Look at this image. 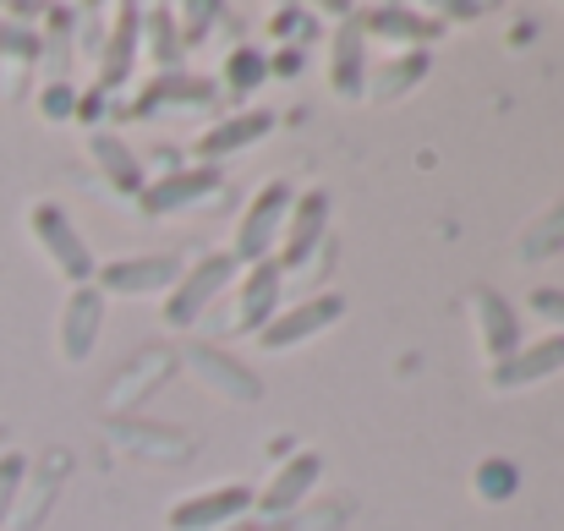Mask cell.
Returning a JSON list of instances; mask_svg holds the SVG:
<instances>
[{"mask_svg":"<svg viewBox=\"0 0 564 531\" xmlns=\"http://www.w3.org/2000/svg\"><path fill=\"white\" fill-rule=\"evenodd\" d=\"M291 197H296L291 181H263V186L247 197V208H241V219H236V230H230V263H236V269L274 258V241H280V225H285Z\"/></svg>","mask_w":564,"mask_h":531,"instance_id":"6da1fadb","label":"cell"},{"mask_svg":"<svg viewBox=\"0 0 564 531\" xmlns=\"http://www.w3.org/2000/svg\"><path fill=\"white\" fill-rule=\"evenodd\" d=\"M230 280H236L230 252H208V258H197L192 269H182V280L165 291V307H160L165 329H171V335H187L192 324L214 307V296L230 291Z\"/></svg>","mask_w":564,"mask_h":531,"instance_id":"7a4b0ae2","label":"cell"},{"mask_svg":"<svg viewBox=\"0 0 564 531\" xmlns=\"http://www.w3.org/2000/svg\"><path fill=\"white\" fill-rule=\"evenodd\" d=\"M28 230H33V241L44 247L50 269H55L66 285H94L99 263H94V252H88L83 230H77L55 203H33V208H28Z\"/></svg>","mask_w":564,"mask_h":531,"instance_id":"3957f363","label":"cell"},{"mask_svg":"<svg viewBox=\"0 0 564 531\" xmlns=\"http://www.w3.org/2000/svg\"><path fill=\"white\" fill-rule=\"evenodd\" d=\"M324 247H329V192L307 186L285 208V225H280V241H274V263L280 269H302Z\"/></svg>","mask_w":564,"mask_h":531,"instance_id":"277c9868","label":"cell"},{"mask_svg":"<svg viewBox=\"0 0 564 531\" xmlns=\"http://www.w3.org/2000/svg\"><path fill=\"white\" fill-rule=\"evenodd\" d=\"M340 313H346V296H340V291H318V296H307V302L274 313V318L258 329V351H291V346H307V340H318L329 324H340Z\"/></svg>","mask_w":564,"mask_h":531,"instance_id":"5b68a950","label":"cell"},{"mask_svg":"<svg viewBox=\"0 0 564 531\" xmlns=\"http://www.w3.org/2000/svg\"><path fill=\"white\" fill-rule=\"evenodd\" d=\"M182 280V258L176 252H149V258H116L94 274L99 296H165Z\"/></svg>","mask_w":564,"mask_h":531,"instance_id":"8992f818","label":"cell"},{"mask_svg":"<svg viewBox=\"0 0 564 531\" xmlns=\"http://www.w3.org/2000/svg\"><path fill=\"white\" fill-rule=\"evenodd\" d=\"M176 361L187 367V372H197V383L203 389H214L219 400H230V405H252L258 394H263V383L236 361L230 351H219V346H203V340H187L182 351H176Z\"/></svg>","mask_w":564,"mask_h":531,"instance_id":"52a82bcc","label":"cell"},{"mask_svg":"<svg viewBox=\"0 0 564 531\" xmlns=\"http://www.w3.org/2000/svg\"><path fill=\"white\" fill-rule=\"evenodd\" d=\"M466 313H471L477 351L488 356V367H499V361H510V356L521 351V313H516L499 291L477 285V291L466 296Z\"/></svg>","mask_w":564,"mask_h":531,"instance_id":"ba28073f","label":"cell"},{"mask_svg":"<svg viewBox=\"0 0 564 531\" xmlns=\"http://www.w3.org/2000/svg\"><path fill=\"white\" fill-rule=\"evenodd\" d=\"M318 472H324L318 449H291V455L274 466V477H269V483L252 494V510H258V516H269V521H280V516L302 510V499L313 494Z\"/></svg>","mask_w":564,"mask_h":531,"instance_id":"9c48e42d","label":"cell"},{"mask_svg":"<svg viewBox=\"0 0 564 531\" xmlns=\"http://www.w3.org/2000/svg\"><path fill=\"white\" fill-rule=\"evenodd\" d=\"M280 285H285V269H280L274 258L236 269V280H230V296H236V329L258 335V329L280 313Z\"/></svg>","mask_w":564,"mask_h":531,"instance_id":"30bf717a","label":"cell"},{"mask_svg":"<svg viewBox=\"0 0 564 531\" xmlns=\"http://www.w3.org/2000/svg\"><path fill=\"white\" fill-rule=\"evenodd\" d=\"M99 329H105V296L94 285H72V296H66V307L55 318V351H61V361H72V367L88 361Z\"/></svg>","mask_w":564,"mask_h":531,"instance_id":"8fae6325","label":"cell"},{"mask_svg":"<svg viewBox=\"0 0 564 531\" xmlns=\"http://www.w3.org/2000/svg\"><path fill=\"white\" fill-rule=\"evenodd\" d=\"M247 510H252V488L225 483V488H208V494H187V499H176V510H171V531L236 527V521H247Z\"/></svg>","mask_w":564,"mask_h":531,"instance_id":"7c38bea8","label":"cell"},{"mask_svg":"<svg viewBox=\"0 0 564 531\" xmlns=\"http://www.w3.org/2000/svg\"><path fill=\"white\" fill-rule=\"evenodd\" d=\"M219 192V171L214 165H187V171H165L160 181H143L138 192V208L154 219V214H182L192 203L214 197Z\"/></svg>","mask_w":564,"mask_h":531,"instance_id":"4fadbf2b","label":"cell"},{"mask_svg":"<svg viewBox=\"0 0 564 531\" xmlns=\"http://www.w3.org/2000/svg\"><path fill=\"white\" fill-rule=\"evenodd\" d=\"M171 372H176V351H165V346H143V351L127 356V367L116 372L105 405H110V411H132V405H143Z\"/></svg>","mask_w":564,"mask_h":531,"instance_id":"5bb4252c","label":"cell"},{"mask_svg":"<svg viewBox=\"0 0 564 531\" xmlns=\"http://www.w3.org/2000/svg\"><path fill=\"white\" fill-rule=\"evenodd\" d=\"M274 132V110H247V116H219L197 143H192V154H197V165H214L219 171V160H230V154H241V149H252V143H263Z\"/></svg>","mask_w":564,"mask_h":531,"instance_id":"9a60e30c","label":"cell"},{"mask_svg":"<svg viewBox=\"0 0 564 531\" xmlns=\"http://www.w3.org/2000/svg\"><path fill=\"white\" fill-rule=\"evenodd\" d=\"M208 105H214V88H208L203 77H192V72H171V77H149V83L132 94L127 116H132V121H149L154 110L165 116V110H208Z\"/></svg>","mask_w":564,"mask_h":531,"instance_id":"2e32d148","label":"cell"},{"mask_svg":"<svg viewBox=\"0 0 564 531\" xmlns=\"http://www.w3.org/2000/svg\"><path fill=\"white\" fill-rule=\"evenodd\" d=\"M110 444L121 455H138V460H187L192 455V433L182 427H160V422H132V416H116L110 422Z\"/></svg>","mask_w":564,"mask_h":531,"instance_id":"e0dca14e","label":"cell"},{"mask_svg":"<svg viewBox=\"0 0 564 531\" xmlns=\"http://www.w3.org/2000/svg\"><path fill=\"white\" fill-rule=\"evenodd\" d=\"M560 367H564V335H543L538 346H521L510 361L488 367V383H494V394H516V389H532V383L554 378Z\"/></svg>","mask_w":564,"mask_h":531,"instance_id":"ac0fdd59","label":"cell"},{"mask_svg":"<svg viewBox=\"0 0 564 531\" xmlns=\"http://www.w3.org/2000/svg\"><path fill=\"white\" fill-rule=\"evenodd\" d=\"M138 55L154 66L149 77H171L182 72V28H176V6H138Z\"/></svg>","mask_w":564,"mask_h":531,"instance_id":"d6986e66","label":"cell"},{"mask_svg":"<svg viewBox=\"0 0 564 531\" xmlns=\"http://www.w3.org/2000/svg\"><path fill=\"white\" fill-rule=\"evenodd\" d=\"M368 33L362 22L346 11L340 28H335V44H329V94L340 99H362V83H368Z\"/></svg>","mask_w":564,"mask_h":531,"instance_id":"ffe728a7","label":"cell"},{"mask_svg":"<svg viewBox=\"0 0 564 531\" xmlns=\"http://www.w3.org/2000/svg\"><path fill=\"white\" fill-rule=\"evenodd\" d=\"M357 22H362L368 39L400 44V50H422V44H433V39L444 33L433 11H411V6H373V11H362Z\"/></svg>","mask_w":564,"mask_h":531,"instance_id":"44dd1931","label":"cell"},{"mask_svg":"<svg viewBox=\"0 0 564 531\" xmlns=\"http://www.w3.org/2000/svg\"><path fill=\"white\" fill-rule=\"evenodd\" d=\"M132 72H138V6H116V11H110V39H105V55H99V83H94V94L110 99Z\"/></svg>","mask_w":564,"mask_h":531,"instance_id":"7402d4cb","label":"cell"},{"mask_svg":"<svg viewBox=\"0 0 564 531\" xmlns=\"http://www.w3.org/2000/svg\"><path fill=\"white\" fill-rule=\"evenodd\" d=\"M422 77H427V55H422V50H400V55H389V61L368 66L362 99H368V105H389V99L411 94Z\"/></svg>","mask_w":564,"mask_h":531,"instance_id":"603a6c76","label":"cell"},{"mask_svg":"<svg viewBox=\"0 0 564 531\" xmlns=\"http://www.w3.org/2000/svg\"><path fill=\"white\" fill-rule=\"evenodd\" d=\"M88 154H94V171L110 181L121 197H138L143 192V165L132 160V149L116 132H88Z\"/></svg>","mask_w":564,"mask_h":531,"instance_id":"cb8c5ba5","label":"cell"},{"mask_svg":"<svg viewBox=\"0 0 564 531\" xmlns=\"http://www.w3.org/2000/svg\"><path fill=\"white\" fill-rule=\"evenodd\" d=\"M560 247H564V203H554L549 214H538V219L521 230L516 263H538V258H549V252H560Z\"/></svg>","mask_w":564,"mask_h":531,"instance_id":"d4e9b609","label":"cell"},{"mask_svg":"<svg viewBox=\"0 0 564 531\" xmlns=\"http://www.w3.org/2000/svg\"><path fill=\"white\" fill-rule=\"evenodd\" d=\"M263 77H269V61H263L258 50H247V44L230 50V61H225V88H230V94H252Z\"/></svg>","mask_w":564,"mask_h":531,"instance_id":"484cf974","label":"cell"},{"mask_svg":"<svg viewBox=\"0 0 564 531\" xmlns=\"http://www.w3.org/2000/svg\"><path fill=\"white\" fill-rule=\"evenodd\" d=\"M22 483H28V455L6 449V455H0V521L17 510V494H22Z\"/></svg>","mask_w":564,"mask_h":531,"instance_id":"4316f807","label":"cell"},{"mask_svg":"<svg viewBox=\"0 0 564 531\" xmlns=\"http://www.w3.org/2000/svg\"><path fill=\"white\" fill-rule=\"evenodd\" d=\"M0 55L6 61H22V66L39 61V33L33 28H17L11 17H0Z\"/></svg>","mask_w":564,"mask_h":531,"instance_id":"83f0119b","label":"cell"},{"mask_svg":"<svg viewBox=\"0 0 564 531\" xmlns=\"http://www.w3.org/2000/svg\"><path fill=\"white\" fill-rule=\"evenodd\" d=\"M527 313H532V318H543V324H549V335H564V291L538 285V291L527 296Z\"/></svg>","mask_w":564,"mask_h":531,"instance_id":"f1b7e54d","label":"cell"},{"mask_svg":"<svg viewBox=\"0 0 564 531\" xmlns=\"http://www.w3.org/2000/svg\"><path fill=\"white\" fill-rule=\"evenodd\" d=\"M477 494H482V499L516 494V472H510L505 460H482V466H477Z\"/></svg>","mask_w":564,"mask_h":531,"instance_id":"f546056e","label":"cell"},{"mask_svg":"<svg viewBox=\"0 0 564 531\" xmlns=\"http://www.w3.org/2000/svg\"><path fill=\"white\" fill-rule=\"evenodd\" d=\"M176 22H187V28H182V50H187V44L214 33L208 22H219V6H176Z\"/></svg>","mask_w":564,"mask_h":531,"instance_id":"4dcf8cb0","label":"cell"},{"mask_svg":"<svg viewBox=\"0 0 564 531\" xmlns=\"http://www.w3.org/2000/svg\"><path fill=\"white\" fill-rule=\"evenodd\" d=\"M39 110H44V116H50V121H66V116H72V110H77V94H72V88H66V83H50V88H44V94H39Z\"/></svg>","mask_w":564,"mask_h":531,"instance_id":"1f68e13d","label":"cell"},{"mask_svg":"<svg viewBox=\"0 0 564 531\" xmlns=\"http://www.w3.org/2000/svg\"><path fill=\"white\" fill-rule=\"evenodd\" d=\"M296 66H302L296 50H291V55H274V61H269V77H296Z\"/></svg>","mask_w":564,"mask_h":531,"instance_id":"d6a6232c","label":"cell"},{"mask_svg":"<svg viewBox=\"0 0 564 531\" xmlns=\"http://www.w3.org/2000/svg\"><path fill=\"white\" fill-rule=\"evenodd\" d=\"M296 22H302V11H274V28H269V33H280V39H285Z\"/></svg>","mask_w":564,"mask_h":531,"instance_id":"836d02e7","label":"cell"},{"mask_svg":"<svg viewBox=\"0 0 564 531\" xmlns=\"http://www.w3.org/2000/svg\"><path fill=\"white\" fill-rule=\"evenodd\" d=\"M219 531H258L252 521H236V527H219Z\"/></svg>","mask_w":564,"mask_h":531,"instance_id":"e575fe53","label":"cell"}]
</instances>
